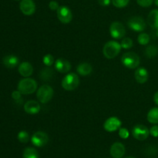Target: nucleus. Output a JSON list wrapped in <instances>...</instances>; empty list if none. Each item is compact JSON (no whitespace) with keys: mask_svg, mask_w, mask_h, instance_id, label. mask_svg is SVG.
<instances>
[{"mask_svg":"<svg viewBox=\"0 0 158 158\" xmlns=\"http://www.w3.org/2000/svg\"><path fill=\"white\" fill-rule=\"evenodd\" d=\"M19 73L23 77H29L33 73V67L29 62H23L19 66Z\"/></svg>","mask_w":158,"mask_h":158,"instance_id":"obj_17","label":"nucleus"},{"mask_svg":"<svg viewBox=\"0 0 158 158\" xmlns=\"http://www.w3.org/2000/svg\"><path fill=\"white\" fill-rule=\"evenodd\" d=\"M53 89L49 85H43L39 88L36 93V97L41 103H46L50 101L53 97Z\"/></svg>","mask_w":158,"mask_h":158,"instance_id":"obj_5","label":"nucleus"},{"mask_svg":"<svg viewBox=\"0 0 158 158\" xmlns=\"http://www.w3.org/2000/svg\"><path fill=\"white\" fill-rule=\"evenodd\" d=\"M121 121L116 117H111L108 118L103 123V128L107 132H114L121 127Z\"/></svg>","mask_w":158,"mask_h":158,"instance_id":"obj_11","label":"nucleus"},{"mask_svg":"<svg viewBox=\"0 0 158 158\" xmlns=\"http://www.w3.org/2000/svg\"><path fill=\"white\" fill-rule=\"evenodd\" d=\"M58 19L63 24H68L73 19V13L67 6H60L56 11Z\"/></svg>","mask_w":158,"mask_h":158,"instance_id":"obj_8","label":"nucleus"},{"mask_svg":"<svg viewBox=\"0 0 158 158\" xmlns=\"http://www.w3.org/2000/svg\"><path fill=\"white\" fill-rule=\"evenodd\" d=\"M121 63L125 67L128 69H136L140 65V57L135 52H126L122 56Z\"/></svg>","mask_w":158,"mask_h":158,"instance_id":"obj_4","label":"nucleus"},{"mask_svg":"<svg viewBox=\"0 0 158 158\" xmlns=\"http://www.w3.org/2000/svg\"><path fill=\"white\" fill-rule=\"evenodd\" d=\"M31 141L34 146L37 148H42L45 146L49 141V137L47 134L43 131H37L34 133L31 137Z\"/></svg>","mask_w":158,"mask_h":158,"instance_id":"obj_10","label":"nucleus"},{"mask_svg":"<svg viewBox=\"0 0 158 158\" xmlns=\"http://www.w3.org/2000/svg\"><path fill=\"white\" fill-rule=\"evenodd\" d=\"M156 35L158 37V29H156Z\"/></svg>","mask_w":158,"mask_h":158,"instance_id":"obj_38","label":"nucleus"},{"mask_svg":"<svg viewBox=\"0 0 158 158\" xmlns=\"http://www.w3.org/2000/svg\"><path fill=\"white\" fill-rule=\"evenodd\" d=\"M98 3L101 6H108L110 4V0H98Z\"/></svg>","mask_w":158,"mask_h":158,"instance_id":"obj_35","label":"nucleus"},{"mask_svg":"<svg viewBox=\"0 0 158 158\" xmlns=\"http://www.w3.org/2000/svg\"><path fill=\"white\" fill-rule=\"evenodd\" d=\"M113 5L117 8H124L129 4L130 0H111Z\"/></svg>","mask_w":158,"mask_h":158,"instance_id":"obj_29","label":"nucleus"},{"mask_svg":"<svg viewBox=\"0 0 158 158\" xmlns=\"http://www.w3.org/2000/svg\"><path fill=\"white\" fill-rule=\"evenodd\" d=\"M41 110L40 103L35 100H29L24 104V110L27 114L34 115V114H38Z\"/></svg>","mask_w":158,"mask_h":158,"instance_id":"obj_15","label":"nucleus"},{"mask_svg":"<svg viewBox=\"0 0 158 158\" xmlns=\"http://www.w3.org/2000/svg\"><path fill=\"white\" fill-rule=\"evenodd\" d=\"M154 103H155L156 104H157L158 106V91H157V92H156L155 94H154Z\"/></svg>","mask_w":158,"mask_h":158,"instance_id":"obj_36","label":"nucleus"},{"mask_svg":"<svg viewBox=\"0 0 158 158\" xmlns=\"http://www.w3.org/2000/svg\"><path fill=\"white\" fill-rule=\"evenodd\" d=\"M137 41H138L139 44L142 45V46H146L150 42V35L148 33H144V32L140 33L138 35Z\"/></svg>","mask_w":158,"mask_h":158,"instance_id":"obj_25","label":"nucleus"},{"mask_svg":"<svg viewBox=\"0 0 158 158\" xmlns=\"http://www.w3.org/2000/svg\"><path fill=\"white\" fill-rule=\"evenodd\" d=\"M144 52L146 56H148V58H154L158 53V49L154 45H151L145 49Z\"/></svg>","mask_w":158,"mask_h":158,"instance_id":"obj_24","label":"nucleus"},{"mask_svg":"<svg viewBox=\"0 0 158 158\" xmlns=\"http://www.w3.org/2000/svg\"><path fill=\"white\" fill-rule=\"evenodd\" d=\"M55 68L57 72L61 73H67L71 69V64L65 59H57L55 61Z\"/></svg>","mask_w":158,"mask_h":158,"instance_id":"obj_13","label":"nucleus"},{"mask_svg":"<svg viewBox=\"0 0 158 158\" xmlns=\"http://www.w3.org/2000/svg\"><path fill=\"white\" fill-rule=\"evenodd\" d=\"M77 71L80 75L81 76H88L93 72V66L88 63H80L77 66Z\"/></svg>","mask_w":158,"mask_h":158,"instance_id":"obj_20","label":"nucleus"},{"mask_svg":"<svg viewBox=\"0 0 158 158\" xmlns=\"http://www.w3.org/2000/svg\"><path fill=\"white\" fill-rule=\"evenodd\" d=\"M49 8L52 11H55V10L57 11V9L60 8V6H59V3L57 2L56 1H53V0H52V1L49 2Z\"/></svg>","mask_w":158,"mask_h":158,"instance_id":"obj_34","label":"nucleus"},{"mask_svg":"<svg viewBox=\"0 0 158 158\" xmlns=\"http://www.w3.org/2000/svg\"><path fill=\"white\" fill-rule=\"evenodd\" d=\"M80 84V79L76 73H67L62 80V87L67 91H72L77 89Z\"/></svg>","mask_w":158,"mask_h":158,"instance_id":"obj_3","label":"nucleus"},{"mask_svg":"<svg viewBox=\"0 0 158 158\" xmlns=\"http://www.w3.org/2000/svg\"><path fill=\"white\" fill-rule=\"evenodd\" d=\"M18 90L24 95L32 94L36 90L37 83L35 80L29 77H26L25 79H22L18 83Z\"/></svg>","mask_w":158,"mask_h":158,"instance_id":"obj_1","label":"nucleus"},{"mask_svg":"<svg viewBox=\"0 0 158 158\" xmlns=\"http://www.w3.org/2000/svg\"><path fill=\"white\" fill-rule=\"evenodd\" d=\"M129 131L127 128L124 127H120L119 129V136H120V138L122 139H127L129 137Z\"/></svg>","mask_w":158,"mask_h":158,"instance_id":"obj_30","label":"nucleus"},{"mask_svg":"<svg viewBox=\"0 0 158 158\" xmlns=\"http://www.w3.org/2000/svg\"><path fill=\"white\" fill-rule=\"evenodd\" d=\"M125 158H135V157H125Z\"/></svg>","mask_w":158,"mask_h":158,"instance_id":"obj_39","label":"nucleus"},{"mask_svg":"<svg viewBox=\"0 0 158 158\" xmlns=\"http://www.w3.org/2000/svg\"><path fill=\"white\" fill-rule=\"evenodd\" d=\"M148 23L152 29H158V9H153L148 16Z\"/></svg>","mask_w":158,"mask_h":158,"instance_id":"obj_19","label":"nucleus"},{"mask_svg":"<svg viewBox=\"0 0 158 158\" xmlns=\"http://www.w3.org/2000/svg\"><path fill=\"white\" fill-rule=\"evenodd\" d=\"M154 3H155L156 6L158 7V0H154Z\"/></svg>","mask_w":158,"mask_h":158,"instance_id":"obj_37","label":"nucleus"},{"mask_svg":"<svg viewBox=\"0 0 158 158\" xmlns=\"http://www.w3.org/2000/svg\"><path fill=\"white\" fill-rule=\"evenodd\" d=\"M139 6L142 7H149L152 5L154 0H137Z\"/></svg>","mask_w":158,"mask_h":158,"instance_id":"obj_31","label":"nucleus"},{"mask_svg":"<svg viewBox=\"0 0 158 158\" xmlns=\"http://www.w3.org/2000/svg\"><path fill=\"white\" fill-rule=\"evenodd\" d=\"M121 49L120 43L116 41H109L103 46V54L106 58L114 59L119 55Z\"/></svg>","mask_w":158,"mask_h":158,"instance_id":"obj_2","label":"nucleus"},{"mask_svg":"<svg viewBox=\"0 0 158 158\" xmlns=\"http://www.w3.org/2000/svg\"><path fill=\"white\" fill-rule=\"evenodd\" d=\"M127 26L135 32H143L146 29V23L140 16H133L128 20Z\"/></svg>","mask_w":158,"mask_h":158,"instance_id":"obj_7","label":"nucleus"},{"mask_svg":"<svg viewBox=\"0 0 158 158\" xmlns=\"http://www.w3.org/2000/svg\"><path fill=\"white\" fill-rule=\"evenodd\" d=\"M133 45H134L133 40L130 38H123L120 43V46L124 49H131V48H132Z\"/></svg>","mask_w":158,"mask_h":158,"instance_id":"obj_27","label":"nucleus"},{"mask_svg":"<svg viewBox=\"0 0 158 158\" xmlns=\"http://www.w3.org/2000/svg\"><path fill=\"white\" fill-rule=\"evenodd\" d=\"M19 9L24 15H31L35 12V4L32 0H22Z\"/></svg>","mask_w":158,"mask_h":158,"instance_id":"obj_12","label":"nucleus"},{"mask_svg":"<svg viewBox=\"0 0 158 158\" xmlns=\"http://www.w3.org/2000/svg\"><path fill=\"white\" fill-rule=\"evenodd\" d=\"M125 147L120 142H116L111 146L110 152L114 158H122L125 154Z\"/></svg>","mask_w":158,"mask_h":158,"instance_id":"obj_14","label":"nucleus"},{"mask_svg":"<svg viewBox=\"0 0 158 158\" xmlns=\"http://www.w3.org/2000/svg\"><path fill=\"white\" fill-rule=\"evenodd\" d=\"M23 158H39V153L35 148H27L23 151Z\"/></svg>","mask_w":158,"mask_h":158,"instance_id":"obj_23","label":"nucleus"},{"mask_svg":"<svg viewBox=\"0 0 158 158\" xmlns=\"http://www.w3.org/2000/svg\"><path fill=\"white\" fill-rule=\"evenodd\" d=\"M147 119L148 121L153 124L158 123V107H154L151 109L148 112Z\"/></svg>","mask_w":158,"mask_h":158,"instance_id":"obj_22","label":"nucleus"},{"mask_svg":"<svg viewBox=\"0 0 158 158\" xmlns=\"http://www.w3.org/2000/svg\"><path fill=\"white\" fill-rule=\"evenodd\" d=\"M17 138H18V140H19L21 143H27V142H29V134H28V132H26V131H22L18 134Z\"/></svg>","mask_w":158,"mask_h":158,"instance_id":"obj_26","label":"nucleus"},{"mask_svg":"<svg viewBox=\"0 0 158 158\" xmlns=\"http://www.w3.org/2000/svg\"><path fill=\"white\" fill-rule=\"evenodd\" d=\"M132 134L134 138L142 141L148 138L150 134V131L144 125L137 124L133 128Z\"/></svg>","mask_w":158,"mask_h":158,"instance_id":"obj_9","label":"nucleus"},{"mask_svg":"<svg viewBox=\"0 0 158 158\" xmlns=\"http://www.w3.org/2000/svg\"><path fill=\"white\" fill-rule=\"evenodd\" d=\"M43 62L45 66H51L55 63V60H54V57L51 54H46V56H43Z\"/></svg>","mask_w":158,"mask_h":158,"instance_id":"obj_28","label":"nucleus"},{"mask_svg":"<svg viewBox=\"0 0 158 158\" xmlns=\"http://www.w3.org/2000/svg\"><path fill=\"white\" fill-rule=\"evenodd\" d=\"M21 95H22V94L19 92V91L15 90V91H13V92H12V97L15 102H18V103H19V102H22Z\"/></svg>","mask_w":158,"mask_h":158,"instance_id":"obj_32","label":"nucleus"},{"mask_svg":"<svg viewBox=\"0 0 158 158\" xmlns=\"http://www.w3.org/2000/svg\"><path fill=\"white\" fill-rule=\"evenodd\" d=\"M150 134L154 137H158V125H154L150 129Z\"/></svg>","mask_w":158,"mask_h":158,"instance_id":"obj_33","label":"nucleus"},{"mask_svg":"<svg viewBox=\"0 0 158 158\" xmlns=\"http://www.w3.org/2000/svg\"><path fill=\"white\" fill-rule=\"evenodd\" d=\"M53 76V70L50 68V66H46V68L40 71V77L43 81H48L52 79Z\"/></svg>","mask_w":158,"mask_h":158,"instance_id":"obj_21","label":"nucleus"},{"mask_svg":"<svg viewBox=\"0 0 158 158\" xmlns=\"http://www.w3.org/2000/svg\"><path fill=\"white\" fill-rule=\"evenodd\" d=\"M15 1H18V0H15Z\"/></svg>","mask_w":158,"mask_h":158,"instance_id":"obj_40","label":"nucleus"},{"mask_svg":"<svg viewBox=\"0 0 158 158\" xmlns=\"http://www.w3.org/2000/svg\"><path fill=\"white\" fill-rule=\"evenodd\" d=\"M19 62V60L15 55H7L2 59V63L4 66L9 69L15 68V66H18Z\"/></svg>","mask_w":158,"mask_h":158,"instance_id":"obj_18","label":"nucleus"},{"mask_svg":"<svg viewBox=\"0 0 158 158\" xmlns=\"http://www.w3.org/2000/svg\"><path fill=\"white\" fill-rule=\"evenodd\" d=\"M134 77L137 83H140V84L145 83L148 80V77H149L148 71L143 67L137 68L134 73Z\"/></svg>","mask_w":158,"mask_h":158,"instance_id":"obj_16","label":"nucleus"},{"mask_svg":"<svg viewBox=\"0 0 158 158\" xmlns=\"http://www.w3.org/2000/svg\"><path fill=\"white\" fill-rule=\"evenodd\" d=\"M110 33L113 38L120 40L124 37L126 34V29L120 22L116 21L111 23L110 26Z\"/></svg>","mask_w":158,"mask_h":158,"instance_id":"obj_6","label":"nucleus"}]
</instances>
